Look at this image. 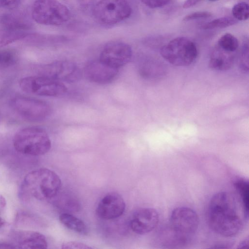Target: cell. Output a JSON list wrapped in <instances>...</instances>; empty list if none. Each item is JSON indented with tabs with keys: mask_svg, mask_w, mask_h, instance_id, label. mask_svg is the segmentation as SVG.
Segmentation results:
<instances>
[{
	"mask_svg": "<svg viewBox=\"0 0 249 249\" xmlns=\"http://www.w3.org/2000/svg\"><path fill=\"white\" fill-rule=\"evenodd\" d=\"M11 105L18 115L30 122L42 121L52 112L51 107L47 103L29 97L17 96L12 99Z\"/></svg>",
	"mask_w": 249,
	"mask_h": 249,
	"instance_id": "cell-9",
	"label": "cell"
},
{
	"mask_svg": "<svg viewBox=\"0 0 249 249\" xmlns=\"http://www.w3.org/2000/svg\"><path fill=\"white\" fill-rule=\"evenodd\" d=\"M23 188L34 198L45 200L55 197L61 186V181L53 171L45 168L33 170L25 177Z\"/></svg>",
	"mask_w": 249,
	"mask_h": 249,
	"instance_id": "cell-3",
	"label": "cell"
},
{
	"mask_svg": "<svg viewBox=\"0 0 249 249\" xmlns=\"http://www.w3.org/2000/svg\"><path fill=\"white\" fill-rule=\"evenodd\" d=\"M13 244L6 242H0V249H16Z\"/></svg>",
	"mask_w": 249,
	"mask_h": 249,
	"instance_id": "cell-30",
	"label": "cell"
},
{
	"mask_svg": "<svg viewBox=\"0 0 249 249\" xmlns=\"http://www.w3.org/2000/svg\"><path fill=\"white\" fill-rule=\"evenodd\" d=\"M232 14L236 20H245L249 16V6L248 3L241 2L235 4L232 8Z\"/></svg>",
	"mask_w": 249,
	"mask_h": 249,
	"instance_id": "cell-23",
	"label": "cell"
},
{
	"mask_svg": "<svg viewBox=\"0 0 249 249\" xmlns=\"http://www.w3.org/2000/svg\"><path fill=\"white\" fill-rule=\"evenodd\" d=\"M210 1H216V0H209Z\"/></svg>",
	"mask_w": 249,
	"mask_h": 249,
	"instance_id": "cell-33",
	"label": "cell"
},
{
	"mask_svg": "<svg viewBox=\"0 0 249 249\" xmlns=\"http://www.w3.org/2000/svg\"><path fill=\"white\" fill-rule=\"evenodd\" d=\"M132 8L126 0H100L93 14L96 19L104 25H113L128 18Z\"/></svg>",
	"mask_w": 249,
	"mask_h": 249,
	"instance_id": "cell-7",
	"label": "cell"
},
{
	"mask_svg": "<svg viewBox=\"0 0 249 249\" xmlns=\"http://www.w3.org/2000/svg\"><path fill=\"white\" fill-rule=\"evenodd\" d=\"M32 16L38 24L58 26L70 18L68 8L57 0H36L33 5Z\"/></svg>",
	"mask_w": 249,
	"mask_h": 249,
	"instance_id": "cell-5",
	"label": "cell"
},
{
	"mask_svg": "<svg viewBox=\"0 0 249 249\" xmlns=\"http://www.w3.org/2000/svg\"><path fill=\"white\" fill-rule=\"evenodd\" d=\"M19 85L23 91L40 96L58 97L67 91L62 82L39 75L24 77L20 80Z\"/></svg>",
	"mask_w": 249,
	"mask_h": 249,
	"instance_id": "cell-8",
	"label": "cell"
},
{
	"mask_svg": "<svg viewBox=\"0 0 249 249\" xmlns=\"http://www.w3.org/2000/svg\"><path fill=\"white\" fill-rule=\"evenodd\" d=\"M249 244V240L248 238H247L245 240L243 241L241 244L239 245L240 248H246L248 247Z\"/></svg>",
	"mask_w": 249,
	"mask_h": 249,
	"instance_id": "cell-31",
	"label": "cell"
},
{
	"mask_svg": "<svg viewBox=\"0 0 249 249\" xmlns=\"http://www.w3.org/2000/svg\"><path fill=\"white\" fill-rule=\"evenodd\" d=\"M234 185L243 206V208L246 215L248 216L249 212V181L243 178L237 179L234 183Z\"/></svg>",
	"mask_w": 249,
	"mask_h": 249,
	"instance_id": "cell-19",
	"label": "cell"
},
{
	"mask_svg": "<svg viewBox=\"0 0 249 249\" xmlns=\"http://www.w3.org/2000/svg\"><path fill=\"white\" fill-rule=\"evenodd\" d=\"M159 215L151 208H142L136 210L130 220V227L136 234L142 235L150 232L158 225Z\"/></svg>",
	"mask_w": 249,
	"mask_h": 249,
	"instance_id": "cell-13",
	"label": "cell"
},
{
	"mask_svg": "<svg viewBox=\"0 0 249 249\" xmlns=\"http://www.w3.org/2000/svg\"><path fill=\"white\" fill-rule=\"evenodd\" d=\"M233 53L227 52L218 47L211 53L209 62V67L220 71L229 70L234 63L235 56Z\"/></svg>",
	"mask_w": 249,
	"mask_h": 249,
	"instance_id": "cell-17",
	"label": "cell"
},
{
	"mask_svg": "<svg viewBox=\"0 0 249 249\" xmlns=\"http://www.w3.org/2000/svg\"><path fill=\"white\" fill-rule=\"evenodd\" d=\"M15 148L28 155L40 156L51 149V141L46 131L38 127H28L18 131L14 138Z\"/></svg>",
	"mask_w": 249,
	"mask_h": 249,
	"instance_id": "cell-4",
	"label": "cell"
},
{
	"mask_svg": "<svg viewBox=\"0 0 249 249\" xmlns=\"http://www.w3.org/2000/svg\"><path fill=\"white\" fill-rule=\"evenodd\" d=\"M200 0H186L183 4L182 7L184 8H189L196 5Z\"/></svg>",
	"mask_w": 249,
	"mask_h": 249,
	"instance_id": "cell-29",
	"label": "cell"
},
{
	"mask_svg": "<svg viewBox=\"0 0 249 249\" xmlns=\"http://www.w3.org/2000/svg\"><path fill=\"white\" fill-rule=\"evenodd\" d=\"M119 69L111 67L99 59L87 63L84 68V74L89 81L98 84L112 82L117 77Z\"/></svg>",
	"mask_w": 249,
	"mask_h": 249,
	"instance_id": "cell-15",
	"label": "cell"
},
{
	"mask_svg": "<svg viewBox=\"0 0 249 249\" xmlns=\"http://www.w3.org/2000/svg\"><path fill=\"white\" fill-rule=\"evenodd\" d=\"M237 21L234 18L226 17L218 18L205 23L202 28L205 30L226 28L235 24Z\"/></svg>",
	"mask_w": 249,
	"mask_h": 249,
	"instance_id": "cell-21",
	"label": "cell"
},
{
	"mask_svg": "<svg viewBox=\"0 0 249 249\" xmlns=\"http://www.w3.org/2000/svg\"><path fill=\"white\" fill-rule=\"evenodd\" d=\"M218 47L229 52L234 53L238 48L239 43L237 39L232 34L226 33L219 38Z\"/></svg>",
	"mask_w": 249,
	"mask_h": 249,
	"instance_id": "cell-20",
	"label": "cell"
},
{
	"mask_svg": "<svg viewBox=\"0 0 249 249\" xmlns=\"http://www.w3.org/2000/svg\"><path fill=\"white\" fill-rule=\"evenodd\" d=\"M212 14L207 11H198L190 13L186 15L183 18V21H190L201 18H210Z\"/></svg>",
	"mask_w": 249,
	"mask_h": 249,
	"instance_id": "cell-25",
	"label": "cell"
},
{
	"mask_svg": "<svg viewBox=\"0 0 249 249\" xmlns=\"http://www.w3.org/2000/svg\"><path fill=\"white\" fill-rule=\"evenodd\" d=\"M239 66L243 72H248L249 69V52L248 46L245 45L239 58Z\"/></svg>",
	"mask_w": 249,
	"mask_h": 249,
	"instance_id": "cell-24",
	"label": "cell"
},
{
	"mask_svg": "<svg viewBox=\"0 0 249 249\" xmlns=\"http://www.w3.org/2000/svg\"><path fill=\"white\" fill-rule=\"evenodd\" d=\"M60 222L66 228L79 234L85 235L88 229L85 223L80 219L68 213H61L59 217Z\"/></svg>",
	"mask_w": 249,
	"mask_h": 249,
	"instance_id": "cell-18",
	"label": "cell"
},
{
	"mask_svg": "<svg viewBox=\"0 0 249 249\" xmlns=\"http://www.w3.org/2000/svg\"><path fill=\"white\" fill-rule=\"evenodd\" d=\"M61 248L63 249H91L92 248L81 242L70 241L63 243L61 245Z\"/></svg>",
	"mask_w": 249,
	"mask_h": 249,
	"instance_id": "cell-26",
	"label": "cell"
},
{
	"mask_svg": "<svg viewBox=\"0 0 249 249\" xmlns=\"http://www.w3.org/2000/svg\"><path fill=\"white\" fill-rule=\"evenodd\" d=\"M132 54V50L129 45L121 41H113L105 45L99 59L111 67L119 69L130 61Z\"/></svg>",
	"mask_w": 249,
	"mask_h": 249,
	"instance_id": "cell-12",
	"label": "cell"
},
{
	"mask_svg": "<svg viewBox=\"0 0 249 249\" xmlns=\"http://www.w3.org/2000/svg\"><path fill=\"white\" fill-rule=\"evenodd\" d=\"M28 26L20 18L12 14L0 16V48L28 35Z\"/></svg>",
	"mask_w": 249,
	"mask_h": 249,
	"instance_id": "cell-11",
	"label": "cell"
},
{
	"mask_svg": "<svg viewBox=\"0 0 249 249\" xmlns=\"http://www.w3.org/2000/svg\"><path fill=\"white\" fill-rule=\"evenodd\" d=\"M39 75L62 82L73 83L81 78L82 72L74 62L61 60L42 66L39 71Z\"/></svg>",
	"mask_w": 249,
	"mask_h": 249,
	"instance_id": "cell-10",
	"label": "cell"
},
{
	"mask_svg": "<svg viewBox=\"0 0 249 249\" xmlns=\"http://www.w3.org/2000/svg\"><path fill=\"white\" fill-rule=\"evenodd\" d=\"M240 198L227 192L216 193L211 198L208 209V221L211 229L225 237L236 235L248 219Z\"/></svg>",
	"mask_w": 249,
	"mask_h": 249,
	"instance_id": "cell-1",
	"label": "cell"
},
{
	"mask_svg": "<svg viewBox=\"0 0 249 249\" xmlns=\"http://www.w3.org/2000/svg\"><path fill=\"white\" fill-rule=\"evenodd\" d=\"M160 54L170 64L184 67L190 65L196 60L198 52L192 40L186 37H178L162 46Z\"/></svg>",
	"mask_w": 249,
	"mask_h": 249,
	"instance_id": "cell-6",
	"label": "cell"
},
{
	"mask_svg": "<svg viewBox=\"0 0 249 249\" xmlns=\"http://www.w3.org/2000/svg\"><path fill=\"white\" fill-rule=\"evenodd\" d=\"M17 59L16 52L9 49L0 48V68L8 67L14 64Z\"/></svg>",
	"mask_w": 249,
	"mask_h": 249,
	"instance_id": "cell-22",
	"label": "cell"
},
{
	"mask_svg": "<svg viewBox=\"0 0 249 249\" xmlns=\"http://www.w3.org/2000/svg\"><path fill=\"white\" fill-rule=\"evenodd\" d=\"M143 4L151 8L160 7L168 4L171 0H140Z\"/></svg>",
	"mask_w": 249,
	"mask_h": 249,
	"instance_id": "cell-27",
	"label": "cell"
},
{
	"mask_svg": "<svg viewBox=\"0 0 249 249\" xmlns=\"http://www.w3.org/2000/svg\"><path fill=\"white\" fill-rule=\"evenodd\" d=\"M13 244L16 248L39 249L47 248L45 236L41 233L30 231H16L13 233Z\"/></svg>",
	"mask_w": 249,
	"mask_h": 249,
	"instance_id": "cell-16",
	"label": "cell"
},
{
	"mask_svg": "<svg viewBox=\"0 0 249 249\" xmlns=\"http://www.w3.org/2000/svg\"><path fill=\"white\" fill-rule=\"evenodd\" d=\"M20 0H0V8L13 9L17 7Z\"/></svg>",
	"mask_w": 249,
	"mask_h": 249,
	"instance_id": "cell-28",
	"label": "cell"
},
{
	"mask_svg": "<svg viewBox=\"0 0 249 249\" xmlns=\"http://www.w3.org/2000/svg\"><path fill=\"white\" fill-rule=\"evenodd\" d=\"M125 209L122 196L116 192H110L99 202L96 212L98 216L104 220H110L121 216Z\"/></svg>",
	"mask_w": 249,
	"mask_h": 249,
	"instance_id": "cell-14",
	"label": "cell"
},
{
	"mask_svg": "<svg viewBox=\"0 0 249 249\" xmlns=\"http://www.w3.org/2000/svg\"><path fill=\"white\" fill-rule=\"evenodd\" d=\"M5 223L4 220L0 217V228L3 226Z\"/></svg>",
	"mask_w": 249,
	"mask_h": 249,
	"instance_id": "cell-32",
	"label": "cell"
},
{
	"mask_svg": "<svg viewBox=\"0 0 249 249\" xmlns=\"http://www.w3.org/2000/svg\"><path fill=\"white\" fill-rule=\"evenodd\" d=\"M198 226V217L195 211L186 207L175 208L163 233V243L175 247L185 245L194 236Z\"/></svg>",
	"mask_w": 249,
	"mask_h": 249,
	"instance_id": "cell-2",
	"label": "cell"
}]
</instances>
